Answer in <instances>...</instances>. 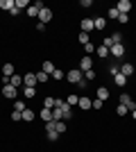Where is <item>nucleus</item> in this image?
I'll return each instance as SVG.
<instances>
[{
	"label": "nucleus",
	"mask_w": 136,
	"mask_h": 152,
	"mask_svg": "<svg viewBox=\"0 0 136 152\" xmlns=\"http://www.w3.org/2000/svg\"><path fill=\"white\" fill-rule=\"evenodd\" d=\"M84 80H86V82L95 80V70H93V68H91V70H86V73H84Z\"/></svg>",
	"instance_id": "nucleus-36"
},
{
	"label": "nucleus",
	"mask_w": 136,
	"mask_h": 152,
	"mask_svg": "<svg viewBox=\"0 0 136 152\" xmlns=\"http://www.w3.org/2000/svg\"><path fill=\"white\" fill-rule=\"evenodd\" d=\"M120 73H123L125 77H129V75H134V66H132L129 61H123V64H120Z\"/></svg>",
	"instance_id": "nucleus-11"
},
{
	"label": "nucleus",
	"mask_w": 136,
	"mask_h": 152,
	"mask_svg": "<svg viewBox=\"0 0 136 152\" xmlns=\"http://www.w3.org/2000/svg\"><path fill=\"white\" fill-rule=\"evenodd\" d=\"M107 16H109V18H111V20H113V18H116V20H118V16H120V14H118V9H116V7H111L109 12H107Z\"/></svg>",
	"instance_id": "nucleus-31"
},
{
	"label": "nucleus",
	"mask_w": 136,
	"mask_h": 152,
	"mask_svg": "<svg viewBox=\"0 0 136 152\" xmlns=\"http://www.w3.org/2000/svg\"><path fill=\"white\" fill-rule=\"evenodd\" d=\"M132 118H134V121H136V109H134V111H132Z\"/></svg>",
	"instance_id": "nucleus-44"
},
{
	"label": "nucleus",
	"mask_w": 136,
	"mask_h": 152,
	"mask_svg": "<svg viewBox=\"0 0 136 152\" xmlns=\"http://www.w3.org/2000/svg\"><path fill=\"white\" fill-rule=\"evenodd\" d=\"M77 102H79V95L71 93V95H68V100H66V104H68V107H75V104H77Z\"/></svg>",
	"instance_id": "nucleus-26"
},
{
	"label": "nucleus",
	"mask_w": 136,
	"mask_h": 152,
	"mask_svg": "<svg viewBox=\"0 0 136 152\" xmlns=\"http://www.w3.org/2000/svg\"><path fill=\"white\" fill-rule=\"evenodd\" d=\"M84 50H86V55L91 57V55L95 52V45H93V43H86V45H84Z\"/></svg>",
	"instance_id": "nucleus-39"
},
{
	"label": "nucleus",
	"mask_w": 136,
	"mask_h": 152,
	"mask_svg": "<svg viewBox=\"0 0 136 152\" xmlns=\"http://www.w3.org/2000/svg\"><path fill=\"white\" fill-rule=\"evenodd\" d=\"M79 27H82V32H84V34L93 32V30H95V25H93V18H84L82 23H79Z\"/></svg>",
	"instance_id": "nucleus-9"
},
{
	"label": "nucleus",
	"mask_w": 136,
	"mask_h": 152,
	"mask_svg": "<svg viewBox=\"0 0 136 152\" xmlns=\"http://www.w3.org/2000/svg\"><path fill=\"white\" fill-rule=\"evenodd\" d=\"M118 73H120V64H118V61L109 64V75L113 77V75H118Z\"/></svg>",
	"instance_id": "nucleus-24"
},
{
	"label": "nucleus",
	"mask_w": 136,
	"mask_h": 152,
	"mask_svg": "<svg viewBox=\"0 0 136 152\" xmlns=\"http://www.w3.org/2000/svg\"><path fill=\"white\" fill-rule=\"evenodd\" d=\"M20 116H23V121L32 123V118H34V111H32V109H25V111H23V114H20Z\"/></svg>",
	"instance_id": "nucleus-28"
},
{
	"label": "nucleus",
	"mask_w": 136,
	"mask_h": 152,
	"mask_svg": "<svg viewBox=\"0 0 136 152\" xmlns=\"http://www.w3.org/2000/svg\"><path fill=\"white\" fill-rule=\"evenodd\" d=\"M36 95V89H32V86H23V98H34Z\"/></svg>",
	"instance_id": "nucleus-25"
},
{
	"label": "nucleus",
	"mask_w": 136,
	"mask_h": 152,
	"mask_svg": "<svg viewBox=\"0 0 136 152\" xmlns=\"http://www.w3.org/2000/svg\"><path fill=\"white\" fill-rule=\"evenodd\" d=\"M0 9H5V12H12V9H14V0H0Z\"/></svg>",
	"instance_id": "nucleus-22"
},
{
	"label": "nucleus",
	"mask_w": 136,
	"mask_h": 152,
	"mask_svg": "<svg viewBox=\"0 0 136 152\" xmlns=\"http://www.w3.org/2000/svg\"><path fill=\"white\" fill-rule=\"evenodd\" d=\"M91 68H93V59L86 55V57L79 61V70H82V73H86V70H91Z\"/></svg>",
	"instance_id": "nucleus-10"
},
{
	"label": "nucleus",
	"mask_w": 136,
	"mask_h": 152,
	"mask_svg": "<svg viewBox=\"0 0 136 152\" xmlns=\"http://www.w3.org/2000/svg\"><path fill=\"white\" fill-rule=\"evenodd\" d=\"M77 107H79V109H84V111H89V109H91V100H89V98H79Z\"/></svg>",
	"instance_id": "nucleus-21"
},
{
	"label": "nucleus",
	"mask_w": 136,
	"mask_h": 152,
	"mask_svg": "<svg viewBox=\"0 0 136 152\" xmlns=\"http://www.w3.org/2000/svg\"><path fill=\"white\" fill-rule=\"evenodd\" d=\"M93 5V0H82V2H79V7H91Z\"/></svg>",
	"instance_id": "nucleus-43"
},
{
	"label": "nucleus",
	"mask_w": 136,
	"mask_h": 152,
	"mask_svg": "<svg viewBox=\"0 0 136 152\" xmlns=\"http://www.w3.org/2000/svg\"><path fill=\"white\" fill-rule=\"evenodd\" d=\"M55 102H57V98H50V95H48L43 100V109H50L52 111V109H55Z\"/></svg>",
	"instance_id": "nucleus-18"
},
{
	"label": "nucleus",
	"mask_w": 136,
	"mask_h": 152,
	"mask_svg": "<svg viewBox=\"0 0 136 152\" xmlns=\"http://www.w3.org/2000/svg\"><path fill=\"white\" fill-rule=\"evenodd\" d=\"M116 114L118 116H127V107H125V104H118V107H116Z\"/></svg>",
	"instance_id": "nucleus-37"
},
{
	"label": "nucleus",
	"mask_w": 136,
	"mask_h": 152,
	"mask_svg": "<svg viewBox=\"0 0 136 152\" xmlns=\"http://www.w3.org/2000/svg\"><path fill=\"white\" fill-rule=\"evenodd\" d=\"M68 82H73V84H79L82 82V80H84V73H82V70L79 68H73V70H68Z\"/></svg>",
	"instance_id": "nucleus-2"
},
{
	"label": "nucleus",
	"mask_w": 136,
	"mask_h": 152,
	"mask_svg": "<svg viewBox=\"0 0 136 152\" xmlns=\"http://www.w3.org/2000/svg\"><path fill=\"white\" fill-rule=\"evenodd\" d=\"M116 9H118V14H129V9H132V0H120L116 5Z\"/></svg>",
	"instance_id": "nucleus-8"
},
{
	"label": "nucleus",
	"mask_w": 136,
	"mask_h": 152,
	"mask_svg": "<svg viewBox=\"0 0 136 152\" xmlns=\"http://www.w3.org/2000/svg\"><path fill=\"white\" fill-rule=\"evenodd\" d=\"M95 55H97L100 59H107V57H111V55H109V48H104L102 43H100V45H95Z\"/></svg>",
	"instance_id": "nucleus-12"
},
{
	"label": "nucleus",
	"mask_w": 136,
	"mask_h": 152,
	"mask_svg": "<svg viewBox=\"0 0 136 152\" xmlns=\"http://www.w3.org/2000/svg\"><path fill=\"white\" fill-rule=\"evenodd\" d=\"M9 84H12V86H16V89H20V86H23V77L14 73V75L9 77Z\"/></svg>",
	"instance_id": "nucleus-14"
},
{
	"label": "nucleus",
	"mask_w": 136,
	"mask_h": 152,
	"mask_svg": "<svg viewBox=\"0 0 136 152\" xmlns=\"http://www.w3.org/2000/svg\"><path fill=\"white\" fill-rule=\"evenodd\" d=\"M14 109H16V111H20V114H23V111H25V102H23V100H14Z\"/></svg>",
	"instance_id": "nucleus-27"
},
{
	"label": "nucleus",
	"mask_w": 136,
	"mask_h": 152,
	"mask_svg": "<svg viewBox=\"0 0 136 152\" xmlns=\"http://www.w3.org/2000/svg\"><path fill=\"white\" fill-rule=\"evenodd\" d=\"M97 98H100L102 102H107V98H109V89H107V86H100V89H97Z\"/></svg>",
	"instance_id": "nucleus-17"
},
{
	"label": "nucleus",
	"mask_w": 136,
	"mask_h": 152,
	"mask_svg": "<svg viewBox=\"0 0 136 152\" xmlns=\"http://www.w3.org/2000/svg\"><path fill=\"white\" fill-rule=\"evenodd\" d=\"M36 82H41V84L50 82V75H48V73H43V70H39V73H36Z\"/></svg>",
	"instance_id": "nucleus-23"
},
{
	"label": "nucleus",
	"mask_w": 136,
	"mask_h": 152,
	"mask_svg": "<svg viewBox=\"0 0 136 152\" xmlns=\"http://www.w3.org/2000/svg\"><path fill=\"white\" fill-rule=\"evenodd\" d=\"M102 104H104V102L100 100V98H95V100H91V109H102Z\"/></svg>",
	"instance_id": "nucleus-33"
},
{
	"label": "nucleus",
	"mask_w": 136,
	"mask_h": 152,
	"mask_svg": "<svg viewBox=\"0 0 136 152\" xmlns=\"http://www.w3.org/2000/svg\"><path fill=\"white\" fill-rule=\"evenodd\" d=\"M113 84H116V86H120V89H123L125 84H127V77H125L123 73H118V75H113Z\"/></svg>",
	"instance_id": "nucleus-13"
},
{
	"label": "nucleus",
	"mask_w": 136,
	"mask_h": 152,
	"mask_svg": "<svg viewBox=\"0 0 136 152\" xmlns=\"http://www.w3.org/2000/svg\"><path fill=\"white\" fill-rule=\"evenodd\" d=\"M12 121H14V123L23 121V116H20V111H16V109H14V111H12Z\"/></svg>",
	"instance_id": "nucleus-38"
},
{
	"label": "nucleus",
	"mask_w": 136,
	"mask_h": 152,
	"mask_svg": "<svg viewBox=\"0 0 136 152\" xmlns=\"http://www.w3.org/2000/svg\"><path fill=\"white\" fill-rule=\"evenodd\" d=\"M12 75H14V64L7 61L5 66H2V77H12Z\"/></svg>",
	"instance_id": "nucleus-16"
},
{
	"label": "nucleus",
	"mask_w": 136,
	"mask_h": 152,
	"mask_svg": "<svg viewBox=\"0 0 136 152\" xmlns=\"http://www.w3.org/2000/svg\"><path fill=\"white\" fill-rule=\"evenodd\" d=\"M14 7H18V9H27L30 2H27V0H14Z\"/></svg>",
	"instance_id": "nucleus-30"
},
{
	"label": "nucleus",
	"mask_w": 136,
	"mask_h": 152,
	"mask_svg": "<svg viewBox=\"0 0 136 152\" xmlns=\"http://www.w3.org/2000/svg\"><path fill=\"white\" fill-rule=\"evenodd\" d=\"M52 125H55V132H59V134L66 132V123L64 121H52Z\"/></svg>",
	"instance_id": "nucleus-19"
},
{
	"label": "nucleus",
	"mask_w": 136,
	"mask_h": 152,
	"mask_svg": "<svg viewBox=\"0 0 136 152\" xmlns=\"http://www.w3.org/2000/svg\"><path fill=\"white\" fill-rule=\"evenodd\" d=\"M120 104H125V107H127V111H134V109H136L134 98H132V95H127V93L120 95Z\"/></svg>",
	"instance_id": "nucleus-5"
},
{
	"label": "nucleus",
	"mask_w": 136,
	"mask_h": 152,
	"mask_svg": "<svg viewBox=\"0 0 136 152\" xmlns=\"http://www.w3.org/2000/svg\"><path fill=\"white\" fill-rule=\"evenodd\" d=\"M36 73H27V75H23V86H32V89H36Z\"/></svg>",
	"instance_id": "nucleus-7"
},
{
	"label": "nucleus",
	"mask_w": 136,
	"mask_h": 152,
	"mask_svg": "<svg viewBox=\"0 0 136 152\" xmlns=\"http://www.w3.org/2000/svg\"><path fill=\"white\" fill-rule=\"evenodd\" d=\"M111 41H113V43H123V34H120V32H113V34H111Z\"/></svg>",
	"instance_id": "nucleus-34"
},
{
	"label": "nucleus",
	"mask_w": 136,
	"mask_h": 152,
	"mask_svg": "<svg viewBox=\"0 0 136 152\" xmlns=\"http://www.w3.org/2000/svg\"><path fill=\"white\" fill-rule=\"evenodd\" d=\"M109 55H111L113 59H123V55H125V45H123V43H113V45L109 48Z\"/></svg>",
	"instance_id": "nucleus-3"
},
{
	"label": "nucleus",
	"mask_w": 136,
	"mask_h": 152,
	"mask_svg": "<svg viewBox=\"0 0 136 152\" xmlns=\"http://www.w3.org/2000/svg\"><path fill=\"white\" fill-rule=\"evenodd\" d=\"M77 41H79V43H82V45L91 43V39H89V34H84V32H82V34H79V37H77Z\"/></svg>",
	"instance_id": "nucleus-32"
},
{
	"label": "nucleus",
	"mask_w": 136,
	"mask_h": 152,
	"mask_svg": "<svg viewBox=\"0 0 136 152\" xmlns=\"http://www.w3.org/2000/svg\"><path fill=\"white\" fill-rule=\"evenodd\" d=\"M2 95L9 98V100H14V98H18V89L12 86V84H5V86H2Z\"/></svg>",
	"instance_id": "nucleus-4"
},
{
	"label": "nucleus",
	"mask_w": 136,
	"mask_h": 152,
	"mask_svg": "<svg viewBox=\"0 0 136 152\" xmlns=\"http://www.w3.org/2000/svg\"><path fill=\"white\" fill-rule=\"evenodd\" d=\"M127 20H129V14H120V16H118V23H120V25H125Z\"/></svg>",
	"instance_id": "nucleus-41"
},
{
	"label": "nucleus",
	"mask_w": 136,
	"mask_h": 152,
	"mask_svg": "<svg viewBox=\"0 0 136 152\" xmlns=\"http://www.w3.org/2000/svg\"><path fill=\"white\" fill-rule=\"evenodd\" d=\"M45 134H48V139H50V141H57V139H59V134L55 132V129H48Z\"/></svg>",
	"instance_id": "nucleus-40"
},
{
	"label": "nucleus",
	"mask_w": 136,
	"mask_h": 152,
	"mask_svg": "<svg viewBox=\"0 0 136 152\" xmlns=\"http://www.w3.org/2000/svg\"><path fill=\"white\" fill-rule=\"evenodd\" d=\"M102 45H104V48H111V45H113V41H111V37H109V39H104V41H102Z\"/></svg>",
	"instance_id": "nucleus-42"
},
{
	"label": "nucleus",
	"mask_w": 136,
	"mask_h": 152,
	"mask_svg": "<svg viewBox=\"0 0 136 152\" xmlns=\"http://www.w3.org/2000/svg\"><path fill=\"white\" fill-rule=\"evenodd\" d=\"M52 20V9H48V7H43L39 12V23H43V25H48Z\"/></svg>",
	"instance_id": "nucleus-6"
},
{
	"label": "nucleus",
	"mask_w": 136,
	"mask_h": 152,
	"mask_svg": "<svg viewBox=\"0 0 136 152\" xmlns=\"http://www.w3.org/2000/svg\"><path fill=\"white\" fill-rule=\"evenodd\" d=\"M93 25H95V30H104V27H107V18L97 16V18H93Z\"/></svg>",
	"instance_id": "nucleus-15"
},
{
	"label": "nucleus",
	"mask_w": 136,
	"mask_h": 152,
	"mask_svg": "<svg viewBox=\"0 0 136 152\" xmlns=\"http://www.w3.org/2000/svg\"><path fill=\"white\" fill-rule=\"evenodd\" d=\"M43 7H45L43 2H41V0H36L34 5H30V7H27L25 12H27V16H30V18H39V12L43 9Z\"/></svg>",
	"instance_id": "nucleus-1"
},
{
	"label": "nucleus",
	"mask_w": 136,
	"mask_h": 152,
	"mask_svg": "<svg viewBox=\"0 0 136 152\" xmlns=\"http://www.w3.org/2000/svg\"><path fill=\"white\" fill-rule=\"evenodd\" d=\"M39 116L43 118L45 123H48V121H52V111H50V109H41V114H39Z\"/></svg>",
	"instance_id": "nucleus-29"
},
{
	"label": "nucleus",
	"mask_w": 136,
	"mask_h": 152,
	"mask_svg": "<svg viewBox=\"0 0 136 152\" xmlns=\"http://www.w3.org/2000/svg\"><path fill=\"white\" fill-rule=\"evenodd\" d=\"M41 70H43V73H48V75H52L57 68H55V64H52V61H43V68H41Z\"/></svg>",
	"instance_id": "nucleus-20"
},
{
	"label": "nucleus",
	"mask_w": 136,
	"mask_h": 152,
	"mask_svg": "<svg viewBox=\"0 0 136 152\" xmlns=\"http://www.w3.org/2000/svg\"><path fill=\"white\" fill-rule=\"evenodd\" d=\"M64 77H66V73H64V70H55V73H52V80H64Z\"/></svg>",
	"instance_id": "nucleus-35"
}]
</instances>
